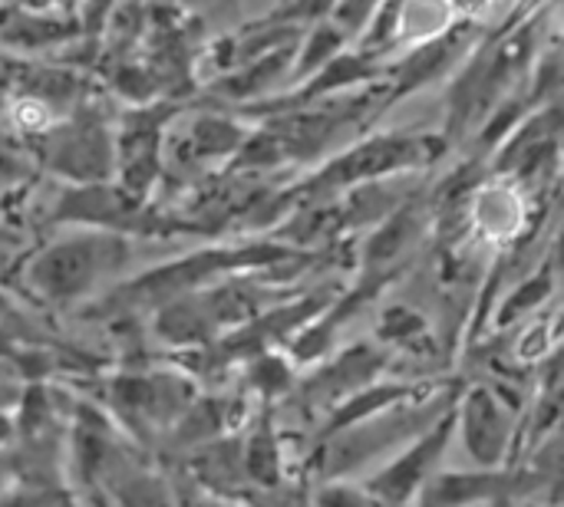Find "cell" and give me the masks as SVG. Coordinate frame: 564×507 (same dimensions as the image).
<instances>
[{
	"label": "cell",
	"instance_id": "cell-3",
	"mask_svg": "<svg viewBox=\"0 0 564 507\" xmlns=\"http://www.w3.org/2000/svg\"><path fill=\"white\" fill-rule=\"evenodd\" d=\"M529 399L502 379L463 383L456 403V442L473 469L519 465L522 416Z\"/></svg>",
	"mask_w": 564,
	"mask_h": 507
},
{
	"label": "cell",
	"instance_id": "cell-11",
	"mask_svg": "<svg viewBox=\"0 0 564 507\" xmlns=\"http://www.w3.org/2000/svg\"><path fill=\"white\" fill-rule=\"evenodd\" d=\"M56 221L66 224H83L93 231H116L122 234L126 228H142V201L132 198L126 188H109L102 185H76L63 191L53 211Z\"/></svg>",
	"mask_w": 564,
	"mask_h": 507
},
{
	"label": "cell",
	"instance_id": "cell-14",
	"mask_svg": "<svg viewBox=\"0 0 564 507\" xmlns=\"http://www.w3.org/2000/svg\"><path fill=\"white\" fill-rule=\"evenodd\" d=\"M248 129H241L238 122L225 119V115H198L182 145H185V162H212V158H228L238 155L241 145L248 142Z\"/></svg>",
	"mask_w": 564,
	"mask_h": 507
},
{
	"label": "cell",
	"instance_id": "cell-22",
	"mask_svg": "<svg viewBox=\"0 0 564 507\" xmlns=\"http://www.w3.org/2000/svg\"><path fill=\"white\" fill-rule=\"evenodd\" d=\"M337 3H340V0H301V3L294 7V13H297V16H324V13L337 10Z\"/></svg>",
	"mask_w": 564,
	"mask_h": 507
},
{
	"label": "cell",
	"instance_id": "cell-16",
	"mask_svg": "<svg viewBox=\"0 0 564 507\" xmlns=\"http://www.w3.org/2000/svg\"><path fill=\"white\" fill-rule=\"evenodd\" d=\"M449 56H453V40H440V36H436V40L423 43V46L403 63V69H400V92L430 82L436 73L446 69Z\"/></svg>",
	"mask_w": 564,
	"mask_h": 507
},
{
	"label": "cell",
	"instance_id": "cell-19",
	"mask_svg": "<svg viewBox=\"0 0 564 507\" xmlns=\"http://www.w3.org/2000/svg\"><path fill=\"white\" fill-rule=\"evenodd\" d=\"M304 507H380L360 482H321L311 485Z\"/></svg>",
	"mask_w": 564,
	"mask_h": 507
},
{
	"label": "cell",
	"instance_id": "cell-8",
	"mask_svg": "<svg viewBox=\"0 0 564 507\" xmlns=\"http://www.w3.org/2000/svg\"><path fill=\"white\" fill-rule=\"evenodd\" d=\"M529 505L522 469H440L413 507H486Z\"/></svg>",
	"mask_w": 564,
	"mask_h": 507
},
{
	"label": "cell",
	"instance_id": "cell-13",
	"mask_svg": "<svg viewBox=\"0 0 564 507\" xmlns=\"http://www.w3.org/2000/svg\"><path fill=\"white\" fill-rule=\"evenodd\" d=\"M558 294V271L552 267V261L545 257L532 274H525L519 284H512L502 300L496 304L492 310V320H489V333H509L516 327H522L525 320L539 317V313H549L552 300ZM486 333V337H489Z\"/></svg>",
	"mask_w": 564,
	"mask_h": 507
},
{
	"label": "cell",
	"instance_id": "cell-5",
	"mask_svg": "<svg viewBox=\"0 0 564 507\" xmlns=\"http://www.w3.org/2000/svg\"><path fill=\"white\" fill-rule=\"evenodd\" d=\"M390 373H393V356L373 337L357 340L334 350L324 363L307 370V376H301L291 399L304 409V419L317 429L337 406H344L360 389L387 379Z\"/></svg>",
	"mask_w": 564,
	"mask_h": 507
},
{
	"label": "cell",
	"instance_id": "cell-6",
	"mask_svg": "<svg viewBox=\"0 0 564 507\" xmlns=\"http://www.w3.org/2000/svg\"><path fill=\"white\" fill-rule=\"evenodd\" d=\"M453 442H456V409L446 419H440L430 432H423L416 442H410L403 452H397L373 475H367L360 485L380 507H413L426 482L443 469V459L453 449Z\"/></svg>",
	"mask_w": 564,
	"mask_h": 507
},
{
	"label": "cell",
	"instance_id": "cell-10",
	"mask_svg": "<svg viewBox=\"0 0 564 507\" xmlns=\"http://www.w3.org/2000/svg\"><path fill=\"white\" fill-rule=\"evenodd\" d=\"M165 109H142L126 115V125L116 139V168L122 175V188L132 198H145L152 181L159 178V155H162V125Z\"/></svg>",
	"mask_w": 564,
	"mask_h": 507
},
{
	"label": "cell",
	"instance_id": "cell-2",
	"mask_svg": "<svg viewBox=\"0 0 564 507\" xmlns=\"http://www.w3.org/2000/svg\"><path fill=\"white\" fill-rule=\"evenodd\" d=\"M132 257V241L126 234L83 228L40 247L23 267V284L40 300L66 307L119 280Z\"/></svg>",
	"mask_w": 564,
	"mask_h": 507
},
{
	"label": "cell",
	"instance_id": "cell-23",
	"mask_svg": "<svg viewBox=\"0 0 564 507\" xmlns=\"http://www.w3.org/2000/svg\"><path fill=\"white\" fill-rule=\"evenodd\" d=\"M185 507H248V505L231 502V498H218V495H198V498H192Z\"/></svg>",
	"mask_w": 564,
	"mask_h": 507
},
{
	"label": "cell",
	"instance_id": "cell-24",
	"mask_svg": "<svg viewBox=\"0 0 564 507\" xmlns=\"http://www.w3.org/2000/svg\"><path fill=\"white\" fill-rule=\"evenodd\" d=\"M492 0H453V7H456V13H479V10H486Z\"/></svg>",
	"mask_w": 564,
	"mask_h": 507
},
{
	"label": "cell",
	"instance_id": "cell-21",
	"mask_svg": "<svg viewBox=\"0 0 564 507\" xmlns=\"http://www.w3.org/2000/svg\"><path fill=\"white\" fill-rule=\"evenodd\" d=\"M26 175H30V165H26V158H23L20 152L7 148V145H0V191H3V188H13V185H20Z\"/></svg>",
	"mask_w": 564,
	"mask_h": 507
},
{
	"label": "cell",
	"instance_id": "cell-15",
	"mask_svg": "<svg viewBox=\"0 0 564 507\" xmlns=\"http://www.w3.org/2000/svg\"><path fill=\"white\" fill-rule=\"evenodd\" d=\"M301 383V370L291 363L284 350H271L245 363V389L261 399V406H274L281 399H291Z\"/></svg>",
	"mask_w": 564,
	"mask_h": 507
},
{
	"label": "cell",
	"instance_id": "cell-18",
	"mask_svg": "<svg viewBox=\"0 0 564 507\" xmlns=\"http://www.w3.org/2000/svg\"><path fill=\"white\" fill-rule=\"evenodd\" d=\"M340 46H344V30L337 23H321L311 40L304 43V53L297 56V76H317L330 59L340 56Z\"/></svg>",
	"mask_w": 564,
	"mask_h": 507
},
{
	"label": "cell",
	"instance_id": "cell-20",
	"mask_svg": "<svg viewBox=\"0 0 564 507\" xmlns=\"http://www.w3.org/2000/svg\"><path fill=\"white\" fill-rule=\"evenodd\" d=\"M383 0H340L337 10H334V20L340 30H360L367 26L364 20H370V13L380 7Z\"/></svg>",
	"mask_w": 564,
	"mask_h": 507
},
{
	"label": "cell",
	"instance_id": "cell-17",
	"mask_svg": "<svg viewBox=\"0 0 564 507\" xmlns=\"http://www.w3.org/2000/svg\"><path fill=\"white\" fill-rule=\"evenodd\" d=\"M116 492L122 498V507H182L175 505V495L169 492V485L162 478L145 475V472L122 475L116 482Z\"/></svg>",
	"mask_w": 564,
	"mask_h": 507
},
{
	"label": "cell",
	"instance_id": "cell-1",
	"mask_svg": "<svg viewBox=\"0 0 564 507\" xmlns=\"http://www.w3.org/2000/svg\"><path fill=\"white\" fill-rule=\"evenodd\" d=\"M463 379L436 383L317 445L304 449L301 475L307 485L321 482H364L380 465H387L397 452L430 432L440 419H446L459 403Z\"/></svg>",
	"mask_w": 564,
	"mask_h": 507
},
{
	"label": "cell",
	"instance_id": "cell-7",
	"mask_svg": "<svg viewBox=\"0 0 564 507\" xmlns=\"http://www.w3.org/2000/svg\"><path fill=\"white\" fill-rule=\"evenodd\" d=\"M46 165L76 185H102L116 172V139L99 119L73 115L46 132Z\"/></svg>",
	"mask_w": 564,
	"mask_h": 507
},
{
	"label": "cell",
	"instance_id": "cell-4",
	"mask_svg": "<svg viewBox=\"0 0 564 507\" xmlns=\"http://www.w3.org/2000/svg\"><path fill=\"white\" fill-rule=\"evenodd\" d=\"M443 145L446 142L433 139V135H397V132L364 139L354 148H347L344 155L330 158L304 185H297V191H291V198H297L304 205L307 201H327V198L344 195L364 181L413 175L416 168L430 165L443 152Z\"/></svg>",
	"mask_w": 564,
	"mask_h": 507
},
{
	"label": "cell",
	"instance_id": "cell-25",
	"mask_svg": "<svg viewBox=\"0 0 564 507\" xmlns=\"http://www.w3.org/2000/svg\"><path fill=\"white\" fill-rule=\"evenodd\" d=\"M7 436H10V419H3V416H0V445L7 442Z\"/></svg>",
	"mask_w": 564,
	"mask_h": 507
},
{
	"label": "cell",
	"instance_id": "cell-26",
	"mask_svg": "<svg viewBox=\"0 0 564 507\" xmlns=\"http://www.w3.org/2000/svg\"><path fill=\"white\" fill-rule=\"evenodd\" d=\"M558 346H564V337H562V340H558Z\"/></svg>",
	"mask_w": 564,
	"mask_h": 507
},
{
	"label": "cell",
	"instance_id": "cell-9",
	"mask_svg": "<svg viewBox=\"0 0 564 507\" xmlns=\"http://www.w3.org/2000/svg\"><path fill=\"white\" fill-rule=\"evenodd\" d=\"M198 393L185 376H126L112 383V406L132 422L169 426L195 406Z\"/></svg>",
	"mask_w": 564,
	"mask_h": 507
},
{
	"label": "cell",
	"instance_id": "cell-12",
	"mask_svg": "<svg viewBox=\"0 0 564 507\" xmlns=\"http://www.w3.org/2000/svg\"><path fill=\"white\" fill-rule=\"evenodd\" d=\"M241 459L251 492L281 495L288 492V455L284 439L274 426V409H261L241 436Z\"/></svg>",
	"mask_w": 564,
	"mask_h": 507
}]
</instances>
